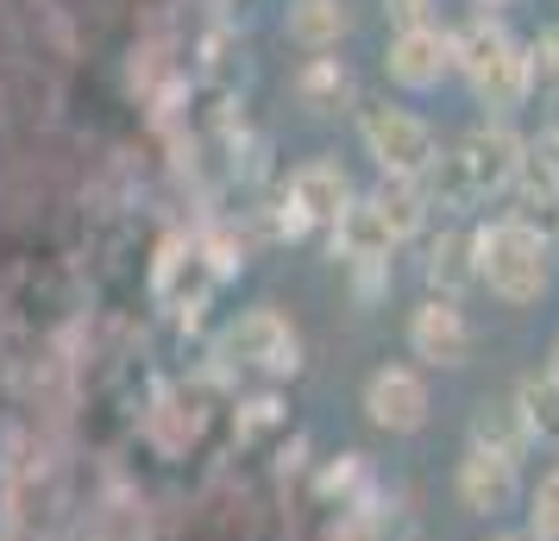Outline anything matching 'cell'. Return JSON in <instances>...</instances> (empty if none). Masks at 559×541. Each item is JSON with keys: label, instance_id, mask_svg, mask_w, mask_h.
<instances>
[{"label": "cell", "instance_id": "obj_21", "mask_svg": "<svg viewBox=\"0 0 559 541\" xmlns=\"http://www.w3.org/2000/svg\"><path fill=\"white\" fill-rule=\"evenodd\" d=\"M428 7H433V0H383V13L396 20V32H403V26H421V20H428Z\"/></svg>", "mask_w": 559, "mask_h": 541}, {"label": "cell", "instance_id": "obj_12", "mask_svg": "<svg viewBox=\"0 0 559 541\" xmlns=\"http://www.w3.org/2000/svg\"><path fill=\"white\" fill-rule=\"evenodd\" d=\"M333 246H340V258H346V264H390V252H396V233L383 227V214L371 208V196H365V202H353L346 214H340Z\"/></svg>", "mask_w": 559, "mask_h": 541}, {"label": "cell", "instance_id": "obj_3", "mask_svg": "<svg viewBox=\"0 0 559 541\" xmlns=\"http://www.w3.org/2000/svg\"><path fill=\"white\" fill-rule=\"evenodd\" d=\"M358 139H365V157L378 164L383 177H403V183H428V170L440 164V139L421 114L408 107H365L358 114Z\"/></svg>", "mask_w": 559, "mask_h": 541}, {"label": "cell", "instance_id": "obj_2", "mask_svg": "<svg viewBox=\"0 0 559 541\" xmlns=\"http://www.w3.org/2000/svg\"><path fill=\"white\" fill-rule=\"evenodd\" d=\"M478 284H490V296H503V303H540L547 284H554L540 227H528L522 214L484 227L478 233Z\"/></svg>", "mask_w": 559, "mask_h": 541}, {"label": "cell", "instance_id": "obj_25", "mask_svg": "<svg viewBox=\"0 0 559 541\" xmlns=\"http://www.w3.org/2000/svg\"><path fill=\"white\" fill-rule=\"evenodd\" d=\"M490 541H528V536H490Z\"/></svg>", "mask_w": 559, "mask_h": 541}, {"label": "cell", "instance_id": "obj_24", "mask_svg": "<svg viewBox=\"0 0 559 541\" xmlns=\"http://www.w3.org/2000/svg\"><path fill=\"white\" fill-rule=\"evenodd\" d=\"M478 7H515V0H478Z\"/></svg>", "mask_w": 559, "mask_h": 541}, {"label": "cell", "instance_id": "obj_19", "mask_svg": "<svg viewBox=\"0 0 559 541\" xmlns=\"http://www.w3.org/2000/svg\"><path fill=\"white\" fill-rule=\"evenodd\" d=\"M528 541H559V466H547V472H540V485H534Z\"/></svg>", "mask_w": 559, "mask_h": 541}, {"label": "cell", "instance_id": "obj_5", "mask_svg": "<svg viewBox=\"0 0 559 541\" xmlns=\"http://www.w3.org/2000/svg\"><path fill=\"white\" fill-rule=\"evenodd\" d=\"M459 170H465V183H472V196H503V189H515V177H522V164H528V139L509 127V120H484V127H472L465 139H459Z\"/></svg>", "mask_w": 559, "mask_h": 541}, {"label": "cell", "instance_id": "obj_15", "mask_svg": "<svg viewBox=\"0 0 559 541\" xmlns=\"http://www.w3.org/2000/svg\"><path fill=\"white\" fill-rule=\"evenodd\" d=\"M346 0H289V38L302 51H333L346 38Z\"/></svg>", "mask_w": 559, "mask_h": 541}, {"label": "cell", "instance_id": "obj_23", "mask_svg": "<svg viewBox=\"0 0 559 541\" xmlns=\"http://www.w3.org/2000/svg\"><path fill=\"white\" fill-rule=\"evenodd\" d=\"M547 372H554V378H559V340H554V365H547Z\"/></svg>", "mask_w": 559, "mask_h": 541}, {"label": "cell", "instance_id": "obj_9", "mask_svg": "<svg viewBox=\"0 0 559 541\" xmlns=\"http://www.w3.org/2000/svg\"><path fill=\"white\" fill-rule=\"evenodd\" d=\"M459 504L472 516H503L515 497H522V460H509L497 447H465V460H459Z\"/></svg>", "mask_w": 559, "mask_h": 541}, {"label": "cell", "instance_id": "obj_4", "mask_svg": "<svg viewBox=\"0 0 559 541\" xmlns=\"http://www.w3.org/2000/svg\"><path fill=\"white\" fill-rule=\"evenodd\" d=\"M227 360L246 365V372H264V378H296L302 372V334L277 309H246L227 328Z\"/></svg>", "mask_w": 559, "mask_h": 541}, {"label": "cell", "instance_id": "obj_7", "mask_svg": "<svg viewBox=\"0 0 559 541\" xmlns=\"http://www.w3.org/2000/svg\"><path fill=\"white\" fill-rule=\"evenodd\" d=\"M365 415L383 435H415L428 422V378L415 365H378L365 378Z\"/></svg>", "mask_w": 559, "mask_h": 541}, {"label": "cell", "instance_id": "obj_17", "mask_svg": "<svg viewBox=\"0 0 559 541\" xmlns=\"http://www.w3.org/2000/svg\"><path fill=\"white\" fill-rule=\"evenodd\" d=\"M296 102L308 114H340V107L353 102V70L340 57H314L302 77H296Z\"/></svg>", "mask_w": 559, "mask_h": 541}, {"label": "cell", "instance_id": "obj_8", "mask_svg": "<svg viewBox=\"0 0 559 541\" xmlns=\"http://www.w3.org/2000/svg\"><path fill=\"white\" fill-rule=\"evenodd\" d=\"M289 227H340V214L358 202L353 196V177L333 164V157H314V164H302L296 177H289Z\"/></svg>", "mask_w": 559, "mask_h": 541}, {"label": "cell", "instance_id": "obj_16", "mask_svg": "<svg viewBox=\"0 0 559 541\" xmlns=\"http://www.w3.org/2000/svg\"><path fill=\"white\" fill-rule=\"evenodd\" d=\"M515 415H522L528 440L559 447V378L554 372H528V378L515 385Z\"/></svg>", "mask_w": 559, "mask_h": 541}, {"label": "cell", "instance_id": "obj_6", "mask_svg": "<svg viewBox=\"0 0 559 541\" xmlns=\"http://www.w3.org/2000/svg\"><path fill=\"white\" fill-rule=\"evenodd\" d=\"M383 70H390V82H396V89H408V95L440 89V82L459 70V32L433 26V20L403 26L396 38H390V51H383Z\"/></svg>", "mask_w": 559, "mask_h": 541}, {"label": "cell", "instance_id": "obj_18", "mask_svg": "<svg viewBox=\"0 0 559 541\" xmlns=\"http://www.w3.org/2000/svg\"><path fill=\"white\" fill-rule=\"evenodd\" d=\"M472 440H478V447H497V454H509V460L528 454V428H522L515 403H478V415H472Z\"/></svg>", "mask_w": 559, "mask_h": 541}, {"label": "cell", "instance_id": "obj_10", "mask_svg": "<svg viewBox=\"0 0 559 541\" xmlns=\"http://www.w3.org/2000/svg\"><path fill=\"white\" fill-rule=\"evenodd\" d=\"M408 353L428 365H465L472 353V321L453 296H428L421 309L408 315Z\"/></svg>", "mask_w": 559, "mask_h": 541}, {"label": "cell", "instance_id": "obj_22", "mask_svg": "<svg viewBox=\"0 0 559 541\" xmlns=\"http://www.w3.org/2000/svg\"><path fill=\"white\" fill-rule=\"evenodd\" d=\"M528 152H534V157H540V164H547V170H554V177H559V120H554V127H547V132H540V139H534Z\"/></svg>", "mask_w": 559, "mask_h": 541}, {"label": "cell", "instance_id": "obj_13", "mask_svg": "<svg viewBox=\"0 0 559 541\" xmlns=\"http://www.w3.org/2000/svg\"><path fill=\"white\" fill-rule=\"evenodd\" d=\"M465 284H478V233L447 227L428 246V290L459 303V290H465Z\"/></svg>", "mask_w": 559, "mask_h": 541}, {"label": "cell", "instance_id": "obj_20", "mask_svg": "<svg viewBox=\"0 0 559 541\" xmlns=\"http://www.w3.org/2000/svg\"><path fill=\"white\" fill-rule=\"evenodd\" d=\"M528 77H534V89L559 95V32H547V38L528 45Z\"/></svg>", "mask_w": 559, "mask_h": 541}, {"label": "cell", "instance_id": "obj_1", "mask_svg": "<svg viewBox=\"0 0 559 541\" xmlns=\"http://www.w3.org/2000/svg\"><path fill=\"white\" fill-rule=\"evenodd\" d=\"M459 77L472 82V95H478L490 114H515L534 89L528 45H515L497 20H472V26L459 32Z\"/></svg>", "mask_w": 559, "mask_h": 541}, {"label": "cell", "instance_id": "obj_14", "mask_svg": "<svg viewBox=\"0 0 559 541\" xmlns=\"http://www.w3.org/2000/svg\"><path fill=\"white\" fill-rule=\"evenodd\" d=\"M371 208L383 214V227L396 233V246L403 239H415L421 233V221H428V183H403V177H383L378 189H371Z\"/></svg>", "mask_w": 559, "mask_h": 541}, {"label": "cell", "instance_id": "obj_11", "mask_svg": "<svg viewBox=\"0 0 559 541\" xmlns=\"http://www.w3.org/2000/svg\"><path fill=\"white\" fill-rule=\"evenodd\" d=\"M214 278H221V264L202 246H170L164 264H157V296L170 309H202V296L214 290Z\"/></svg>", "mask_w": 559, "mask_h": 541}]
</instances>
